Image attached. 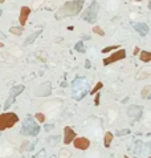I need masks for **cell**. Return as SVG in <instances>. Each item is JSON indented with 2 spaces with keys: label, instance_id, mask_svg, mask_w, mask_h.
I'll return each instance as SVG.
<instances>
[{
  "label": "cell",
  "instance_id": "6da1fadb",
  "mask_svg": "<svg viewBox=\"0 0 151 158\" xmlns=\"http://www.w3.org/2000/svg\"><path fill=\"white\" fill-rule=\"evenodd\" d=\"M83 6V0H73V2H68L62 7H60V10L56 13V19L61 20L68 16H76L78 15L82 10Z\"/></svg>",
  "mask_w": 151,
  "mask_h": 158
},
{
  "label": "cell",
  "instance_id": "7a4b0ae2",
  "mask_svg": "<svg viewBox=\"0 0 151 158\" xmlns=\"http://www.w3.org/2000/svg\"><path fill=\"white\" fill-rule=\"evenodd\" d=\"M40 132L39 124L35 122V120L32 118V116H27L24 120V124L21 126V134L23 136H37Z\"/></svg>",
  "mask_w": 151,
  "mask_h": 158
},
{
  "label": "cell",
  "instance_id": "3957f363",
  "mask_svg": "<svg viewBox=\"0 0 151 158\" xmlns=\"http://www.w3.org/2000/svg\"><path fill=\"white\" fill-rule=\"evenodd\" d=\"M76 94V100H82L87 94V81L85 77H77L73 81V96Z\"/></svg>",
  "mask_w": 151,
  "mask_h": 158
},
{
  "label": "cell",
  "instance_id": "277c9868",
  "mask_svg": "<svg viewBox=\"0 0 151 158\" xmlns=\"http://www.w3.org/2000/svg\"><path fill=\"white\" fill-rule=\"evenodd\" d=\"M17 122H19V116L16 114V113L8 112V113L0 114V130L15 126Z\"/></svg>",
  "mask_w": 151,
  "mask_h": 158
},
{
  "label": "cell",
  "instance_id": "5b68a950",
  "mask_svg": "<svg viewBox=\"0 0 151 158\" xmlns=\"http://www.w3.org/2000/svg\"><path fill=\"white\" fill-rule=\"evenodd\" d=\"M98 8H99V4L97 2H91L90 7L82 13V19L87 23H91L94 24L97 21V12H98Z\"/></svg>",
  "mask_w": 151,
  "mask_h": 158
},
{
  "label": "cell",
  "instance_id": "8992f818",
  "mask_svg": "<svg viewBox=\"0 0 151 158\" xmlns=\"http://www.w3.org/2000/svg\"><path fill=\"white\" fill-rule=\"evenodd\" d=\"M23 91H24V85H16V87L12 88V89H11V93H9V97L7 98V102L4 104V109H8V108H9L11 105L15 102L16 97H17Z\"/></svg>",
  "mask_w": 151,
  "mask_h": 158
},
{
  "label": "cell",
  "instance_id": "52a82bcc",
  "mask_svg": "<svg viewBox=\"0 0 151 158\" xmlns=\"http://www.w3.org/2000/svg\"><path fill=\"white\" fill-rule=\"evenodd\" d=\"M125 57H126V51L125 49H118L115 53H113L107 59L103 60V65H109V64H113L115 61H118V60H123Z\"/></svg>",
  "mask_w": 151,
  "mask_h": 158
},
{
  "label": "cell",
  "instance_id": "ba28073f",
  "mask_svg": "<svg viewBox=\"0 0 151 158\" xmlns=\"http://www.w3.org/2000/svg\"><path fill=\"white\" fill-rule=\"evenodd\" d=\"M52 92V87H50V83H45V84H41L39 85L37 88H35L33 91V94L37 96V97H44V96H49Z\"/></svg>",
  "mask_w": 151,
  "mask_h": 158
},
{
  "label": "cell",
  "instance_id": "9c48e42d",
  "mask_svg": "<svg viewBox=\"0 0 151 158\" xmlns=\"http://www.w3.org/2000/svg\"><path fill=\"white\" fill-rule=\"evenodd\" d=\"M142 113H143V108L139 106V105H131L127 110V114H129L130 120L133 121H137L142 117Z\"/></svg>",
  "mask_w": 151,
  "mask_h": 158
},
{
  "label": "cell",
  "instance_id": "30bf717a",
  "mask_svg": "<svg viewBox=\"0 0 151 158\" xmlns=\"http://www.w3.org/2000/svg\"><path fill=\"white\" fill-rule=\"evenodd\" d=\"M72 142H73L74 146L79 149V150H86V149L90 146V141L87 138H83V137H81V138H76L74 137V140L72 141Z\"/></svg>",
  "mask_w": 151,
  "mask_h": 158
},
{
  "label": "cell",
  "instance_id": "8fae6325",
  "mask_svg": "<svg viewBox=\"0 0 151 158\" xmlns=\"http://www.w3.org/2000/svg\"><path fill=\"white\" fill-rule=\"evenodd\" d=\"M74 137H76V133H74V130L70 126H65V128H64V142H65L66 145L70 144L72 141L74 140Z\"/></svg>",
  "mask_w": 151,
  "mask_h": 158
},
{
  "label": "cell",
  "instance_id": "7c38bea8",
  "mask_svg": "<svg viewBox=\"0 0 151 158\" xmlns=\"http://www.w3.org/2000/svg\"><path fill=\"white\" fill-rule=\"evenodd\" d=\"M29 13H31V8L29 7H27V6L21 7V11H20V17H19V21H20V24H21V27L25 25Z\"/></svg>",
  "mask_w": 151,
  "mask_h": 158
},
{
  "label": "cell",
  "instance_id": "4fadbf2b",
  "mask_svg": "<svg viewBox=\"0 0 151 158\" xmlns=\"http://www.w3.org/2000/svg\"><path fill=\"white\" fill-rule=\"evenodd\" d=\"M134 29L137 31L141 36H146L147 33H149L150 28H149V25H147V24H145V23H138V24H135V25H134Z\"/></svg>",
  "mask_w": 151,
  "mask_h": 158
},
{
  "label": "cell",
  "instance_id": "5bb4252c",
  "mask_svg": "<svg viewBox=\"0 0 151 158\" xmlns=\"http://www.w3.org/2000/svg\"><path fill=\"white\" fill-rule=\"evenodd\" d=\"M40 35H41V29H39V31H36L35 33L29 35V36H28V37H27V40H25V41H24V45H29V44H32V43H33L36 39L39 37Z\"/></svg>",
  "mask_w": 151,
  "mask_h": 158
},
{
  "label": "cell",
  "instance_id": "9a60e30c",
  "mask_svg": "<svg viewBox=\"0 0 151 158\" xmlns=\"http://www.w3.org/2000/svg\"><path fill=\"white\" fill-rule=\"evenodd\" d=\"M139 59H141L143 63H149V61H151V53L147 52V51H141Z\"/></svg>",
  "mask_w": 151,
  "mask_h": 158
},
{
  "label": "cell",
  "instance_id": "2e32d148",
  "mask_svg": "<svg viewBox=\"0 0 151 158\" xmlns=\"http://www.w3.org/2000/svg\"><path fill=\"white\" fill-rule=\"evenodd\" d=\"M111 141H113V133L107 132L106 134H105V141H103V144H105V146H106V148H109V146H110Z\"/></svg>",
  "mask_w": 151,
  "mask_h": 158
},
{
  "label": "cell",
  "instance_id": "e0dca14e",
  "mask_svg": "<svg viewBox=\"0 0 151 158\" xmlns=\"http://www.w3.org/2000/svg\"><path fill=\"white\" fill-rule=\"evenodd\" d=\"M9 32L11 33H13V35H16V36H20L23 33V27H12L9 29Z\"/></svg>",
  "mask_w": 151,
  "mask_h": 158
},
{
  "label": "cell",
  "instance_id": "ac0fdd59",
  "mask_svg": "<svg viewBox=\"0 0 151 158\" xmlns=\"http://www.w3.org/2000/svg\"><path fill=\"white\" fill-rule=\"evenodd\" d=\"M150 91H151V87H150V85H147V87H145V88L142 89L141 96L143 97V98H147V97H149V94H150Z\"/></svg>",
  "mask_w": 151,
  "mask_h": 158
},
{
  "label": "cell",
  "instance_id": "d6986e66",
  "mask_svg": "<svg viewBox=\"0 0 151 158\" xmlns=\"http://www.w3.org/2000/svg\"><path fill=\"white\" fill-rule=\"evenodd\" d=\"M74 49L77 51V52H79V53H83V52H85V47H83V41H78V43L74 45Z\"/></svg>",
  "mask_w": 151,
  "mask_h": 158
},
{
  "label": "cell",
  "instance_id": "ffe728a7",
  "mask_svg": "<svg viewBox=\"0 0 151 158\" xmlns=\"http://www.w3.org/2000/svg\"><path fill=\"white\" fill-rule=\"evenodd\" d=\"M102 87H103V84L101 83V81H98V83L95 84V87H94L93 89H91V92H90V93H91V94H95V93H97V92H98V91H99V89H101Z\"/></svg>",
  "mask_w": 151,
  "mask_h": 158
},
{
  "label": "cell",
  "instance_id": "44dd1931",
  "mask_svg": "<svg viewBox=\"0 0 151 158\" xmlns=\"http://www.w3.org/2000/svg\"><path fill=\"white\" fill-rule=\"evenodd\" d=\"M35 117H36V118L39 120V122H40V124L45 122V116H44L42 113H36V114H35Z\"/></svg>",
  "mask_w": 151,
  "mask_h": 158
},
{
  "label": "cell",
  "instance_id": "7402d4cb",
  "mask_svg": "<svg viewBox=\"0 0 151 158\" xmlns=\"http://www.w3.org/2000/svg\"><path fill=\"white\" fill-rule=\"evenodd\" d=\"M93 32H94V33H97V35H99V36L105 35V32H103V29H102L101 27H94L93 28Z\"/></svg>",
  "mask_w": 151,
  "mask_h": 158
},
{
  "label": "cell",
  "instance_id": "603a6c76",
  "mask_svg": "<svg viewBox=\"0 0 151 158\" xmlns=\"http://www.w3.org/2000/svg\"><path fill=\"white\" fill-rule=\"evenodd\" d=\"M126 134H130V130L129 129H122V130H118L117 132V136H126Z\"/></svg>",
  "mask_w": 151,
  "mask_h": 158
},
{
  "label": "cell",
  "instance_id": "cb8c5ba5",
  "mask_svg": "<svg viewBox=\"0 0 151 158\" xmlns=\"http://www.w3.org/2000/svg\"><path fill=\"white\" fill-rule=\"evenodd\" d=\"M113 49H118V47H117V45L106 47V48H103V49H102V53H107V52H110V51H113Z\"/></svg>",
  "mask_w": 151,
  "mask_h": 158
},
{
  "label": "cell",
  "instance_id": "d4e9b609",
  "mask_svg": "<svg viewBox=\"0 0 151 158\" xmlns=\"http://www.w3.org/2000/svg\"><path fill=\"white\" fill-rule=\"evenodd\" d=\"M52 129H53V125H52V124H49V125H45V130H46V132H50Z\"/></svg>",
  "mask_w": 151,
  "mask_h": 158
},
{
  "label": "cell",
  "instance_id": "484cf974",
  "mask_svg": "<svg viewBox=\"0 0 151 158\" xmlns=\"http://www.w3.org/2000/svg\"><path fill=\"white\" fill-rule=\"evenodd\" d=\"M94 104H95V105H98V104H99V92H98V94L95 96V101H94Z\"/></svg>",
  "mask_w": 151,
  "mask_h": 158
},
{
  "label": "cell",
  "instance_id": "4316f807",
  "mask_svg": "<svg viewBox=\"0 0 151 158\" xmlns=\"http://www.w3.org/2000/svg\"><path fill=\"white\" fill-rule=\"evenodd\" d=\"M85 68H90V61H89V60H86V63H85Z\"/></svg>",
  "mask_w": 151,
  "mask_h": 158
},
{
  "label": "cell",
  "instance_id": "83f0119b",
  "mask_svg": "<svg viewBox=\"0 0 151 158\" xmlns=\"http://www.w3.org/2000/svg\"><path fill=\"white\" fill-rule=\"evenodd\" d=\"M44 153H45V150H41V152H40V153H39V154H37V156H35V157H41V156L44 154Z\"/></svg>",
  "mask_w": 151,
  "mask_h": 158
},
{
  "label": "cell",
  "instance_id": "f1b7e54d",
  "mask_svg": "<svg viewBox=\"0 0 151 158\" xmlns=\"http://www.w3.org/2000/svg\"><path fill=\"white\" fill-rule=\"evenodd\" d=\"M138 53H139V48L137 47V48L134 49V55H138Z\"/></svg>",
  "mask_w": 151,
  "mask_h": 158
},
{
  "label": "cell",
  "instance_id": "f546056e",
  "mask_svg": "<svg viewBox=\"0 0 151 158\" xmlns=\"http://www.w3.org/2000/svg\"><path fill=\"white\" fill-rule=\"evenodd\" d=\"M0 47H3V43H0Z\"/></svg>",
  "mask_w": 151,
  "mask_h": 158
},
{
  "label": "cell",
  "instance_id": "4dcf8cb0",
  "mask_svg": "<svg viewBox=\"0 0 151 158\" xmlns=\"http://www.w3.org/2000/svg\"><path fill=\"white\" fill-rule=\"evenodd\" d=\"M0 3H4V0H0Z\"/></svg>",
  "mask_w": 151,
  "mask_h": 158
},
{
  "label": "cell",
  "instance_id": "1f68e13d",
  "mask_svg": "<svg viewBox=\"0 0 151 158\" xmlns=\"http://www.w3.org/2000/svg\"><path fill=\"white\" fill-rule=\"evenodd\" d=\"M0 16H2V10H0Z\"/></svg>",
  "mask_w": 151,
  "mask_h": 158
}]
</instances>
